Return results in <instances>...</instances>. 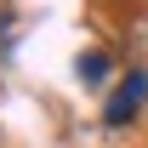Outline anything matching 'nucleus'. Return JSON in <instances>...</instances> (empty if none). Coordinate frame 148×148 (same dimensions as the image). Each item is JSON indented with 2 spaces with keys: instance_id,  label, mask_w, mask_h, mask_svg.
Segmentation results:
<instances>
[{
  "instance_id": "nucleus-1",
  "label": "nucleus",
  "mask_w": 148,
  "mask_h": 148,
  "mask_svg": "<svg viewBox=\"0 0 148 148\" xmlns=\"http://www.w3.org/2000/svg\"><path fill=\"white\" fill-rule=\"evenodd\" d=\"M143 103H148V74L137 69V74H125V80L114 86V97H108V108H103V120H108V125H125Z\"/></svg>"
},
{
  "instance_id": "nucleus-2",
  "label": "nucleus",
  "mask_w": 148,
  "mask_h": 148,
  "mask_svg": "<svg viewBox=\"0 0 148 148\" xmlns=\"http://www.w3.org/2000/svg\"><path fill=\"white\" fill-rule=\"evenodd\" d=\"M74 69H80V80H103V74H108V57H103V51H86Z\"/></svg>"
}]
</instances>
